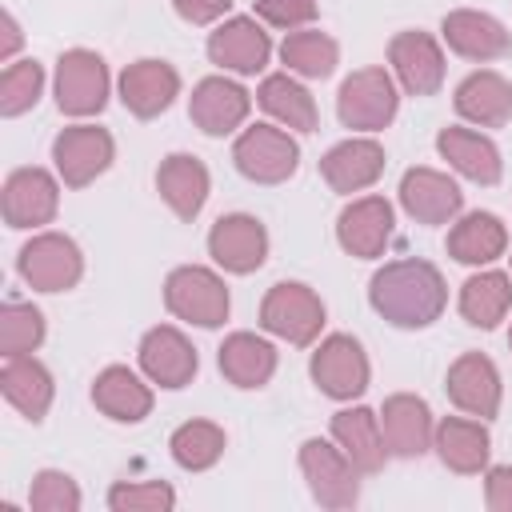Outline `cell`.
<instances>
[{"label": "cell", "mask_w": 512, "mask_h": 512, "mask_svg": "<svg viewBox=\"0 0 512 512\" xmlns=\"http://www.w3.org/2000/svg\"><path fill=\"white\" fill-rule=\"evenodd\" d=\"M368 300L396 328H428L448 304V284L428 260H392L368 280Z\"/></svg>", "instance_id": "cell-1"}, {"label": "cell", "mask_w": 512, "mask_h": 512, "mask_svg": "<svg viewBox=\"0 0 512 512\" xmlns=\"http://www.w3.org/2000/svg\"><path fill=\"white\" fill-rule=\"evenodd\" d=\"M164 304L176 320H188L200 328H220L228 320V308H232L224 280L204 264L172 268L164 280Z\"/></svg>", "instance_id": "cell-2"}, {"label": "cell", "mask_w": 512, "mask_h": 512, "mask_svg": "<svg viewBox=\"0 0 512 512\" xmlns=\"http://www.w3.org/2000/svg\"><path fill=\"white\" fill-rule=\"evenodd\" d=\"M396 108H400V92H396L392 72H384V68H356L336 92V116L352 132L388 128Z\"/></svg>", "instance_id": "cell-3"}, {"label": "cell", "mask_w": 512, "mask_h": 512, "mask_svg": "<svg viewBox=\"0 0 512 512\" xmlns=\"http://www.w3.org/2000/svg\"><path fill=\"white\" fill-rule=\"evenodd\" d=\"M260 328L304 348L324 328V300L300 280H280L268 288V296L260 304Z\"/></svg>", "instance_id": "cell-4"}, {"label": "cell", "mask_w": 512, "mask_h": 512, "mask_svg": "<svg viewBox=\"0 0 512 512\" xmlns=\"http://www.w3.org/2000/svg\"><path fill=\"white\" fill-rule=\"evenodd\" d=\"M300 472L308 480V492L324 508H352L360 500V468L348 460V452L332 440H304L300 444Z\"/></svg>", "instance_id": "cell-5"}, {"label": "cell", "mask_w": 512, "mask_h": 512, "mask_svg": "<svg viewBox=\"0 0 512 512\" xmlns=\"http://www.w3.org/2000/svg\"><path fill=\"white\" fill-rule=\"evenodd\" d=\"M52 88H56V108H60L64 116H76V120L96 116V112H104L108 88H112L108 64H104L96 52H88V48H68V52L56 60V80H52Z\"/></svg>", "instance_id": "cell-6"}, {"label": "cell", "mask_w": 512, "mask_h": 512, "mask_svg": "<svg viewBox=\"0 0 512 512\" xmlns=\"http://www.w3.org/2000/svg\"><path fill=\"white\" fill-rule=\"evenodd\" d=\"M232 160L252 184H284L300 168V144L276 124H252L236 136Z\"/></svg>", "instance_id": "cell-7"}, {"label": "cell", "mask_w": 512, "mask_h": 512, "mask_svg": "<svg viewBox=\"0 0 512 512\" xmlns=\"http://www.w3.org/2000/svg\"><path fill=\"white\" fill-rule=\"evenodd\" d=\"M308 372H312V384H316L324 396H332V400H356V396H364L368 376H372L360 340L348 336V332L324 336V340L316 344L312 360H308Z\"/></svg>", "instance_id": "cell-8"}, {"label": "cell", "mask_w": 512, "mask_h": 512, "mask_svg": "<svg viewBox=\"0 0 512 512\" xmlns=\"http://www.w3.org/2000/svg\"><path fill=\"white\" fill-rule=\"evenodd\" d=\"M16 268H20V276L36 292H68L84 276V256H80V248H76L72 236H64V232H40V236H32L20 248Z\"/></svg>", "instance_id": "cell-9"}, {"label": "cell", "mask_w": 512, "mask_h": 512, "mask_svg": "<svg viewBox=\"0 0 512 512\" xmlns=\"http://www.w3.org/2000/svg\"><path fill=\"white\" fill-rule=\"evenodd\" d=\"M112 156H116V140L108 128L96 124H72L52 140V164L68 188H84L96 176H104Z\"/></svg>", "instance_id": "cell-10"}, {"label": "cell", "mask_w": 512, "mask_h": 512, "mask_svg": "<svg viewBox=\"0 0 512 512\" xmlns=\"http://www.w3.org/2000/svg\"><path fill=\"white\" fill-rule=\"evenodd\" d=\"M60 208V184L44 168H16L4 180L0 192V212L8 228H40L56 216Z\"/></svg>", "instance_id": "cell-11"}, {"label": "cell", "mask_w": 512, "mask_h": 512, "mask_svg": "<svg viewBox=\"0 0 512 512\" xmlns=\"http://www.w3.org/2000/svg\"><path fill=\"white\" fill-rule=\"evenodd\" d=\"M208 256L224 268V272H236V276H248L256 272L264 260H268V232L256 216L248 212H228L212 224L208 232Z\"/></svg>", "instance_id": "cell-12"}, {"label": "cell", "mask_w": 512, "mask_h": 512, "mask_svg": "<svg viewBox=\"0 0 512 512\" xmlns=\"http://www.w3.org/2000/svg\"><path fill=\"white\" fill-rule=\"evenodd\" d=\"M388 64L408 96H432L444 84V52L428 32H396L388 40Z\"/></svg>", "instance_id": "cell-13"}, {"label": "cell", "mask_w": 512, "mask_h": 512, "mask_svg": "<svg viewBox=\"0 0 512 512\" xmlns=\"http://www.w3.org/2000/svg\"><path fill=\"white\" fill-rule=\"evenodd\" d=\"M444 392L448 400L468 412V416H480V420H492L500 412V396H504V384H500V372L488 356L480 352H464L452 360L448 376H444Z\"/></svg>", "instance_id": "cell-14"}, {"label": "cell", "mask_w": 512, "mask_h": 512, "mask_svg": "<svg viewBox=\"0 0 512 512\" xmlns=\"http://www.w3.org/2000/svg\"><path fill=\"white\" fill-rule=\"evenodd\" d=\"M272 40L252 16H232L208 36V60L236 76H256L268 68Z\"/></svg>", "instance_id": "cell-15"}, {"label": "cell", "mask_w": 512, "mask_h": 512, "mask_svg": "<svg viewBox=\"0 0 512 512\" xmlns=\"http://www.w3.org/2000/svg\"><path fill=\"white\" fill-rule=\"evenodd\" d=\"M140 368H144V376H148L152 384H160V388H184V384H192L200 360H196L192 340H188L180 328L156 324V328H148L144 340H140Z\"/></svg>", "instance_id": "cell-16"}, {"label": "cell", "mask_w": 512, "mask_h": 512, "mask_svg": "<svg viewBox=\"0 0 512 512\" xmlns=\"http://www.w3.org/2000/svg\"><path fill=\"white\" fill-rule=\"evenodd\" d=\"M248 108H252V96L244 92V84L228 80V76H204L196 88H192V100H188V116L200 132L208 136H228L236 132L244 120H248Z\"/></svg>", "instance_id": "cell-17"}, {"label": "cell", "mask_w": 512, "mask_h": 512, "mask_svg": "<svg viewBox=\"0 0 512 512\" xmlns=\"http://www.w3.org/2000/svg\"><path fill=\"white\" fill-rule=\"evenodd\" d=\"M392 204L384 196H360L336 216V240L356 260H376L392 240Z\"/></svg>", "instance_id": "cell-18"}, {"label": "cell", "mask_w": 512, "mask_h": 512, "mask_svg": "<svg viewBox=\"0 0 512 512\" xmlns=\"http://www.w3.org/2000/svg\"><path fill=\"white\" fill-rule=\"evenodd\" d=\"M400 208L416 224H448L464 208V192L436 168H408L400 180Z\"/></svg>", "instance_id": "cell-19"}, {"label": "cell", "mask_w": 512, "mask_h": 512, "mask_svg": "<svg viewBox=\"0 0 512 512\" xmlns=\"http://www.w3.org/2000/svg\"><path fill=\"white\" fill-rule=\"evenodd\" d=\"M180 96V72L168 60H136L120 72V100L132 116L152 120L160 112L172 108V100Z\"/></svg>", "instance_id": "cell-20"}, {"label": "cell", "mask_w": 512, "mask_h": 512, "mask_svg": "<svg viewBox=\"0 0 512 512\" xmlns=\"http://www.w3.org/2000/svg\"><path fill=\"white\" fill-rule=\"evenodd\" d=\"M384 172V148L372 140V136H352V140H340L336 148H328L320 156V176L328 180L332 192H364L380 180Z\"/></svg>", "instance_id": "cell-21"}, {"label": "cell", "mask_w": 512, "mask_h": 512, "mask_svg": "<svg viewBox=\"0 0 512 512\" xmlns=\"http://www.w3.org/2000/svg\"><path fill=\"white\" fill-rule=\"evenodd\" d=\"M380 428H384V444L392 456H424L432 448V436H436V420L428 412V404L412 392H396L384 400L380 408Z\"/></svg>", "instance_id": "cell-22"}, {"label": "cell", "mask_w": 512, "mask_h": 512, "mask_svg": "<svg viewBox=\"0 0 512 512\" xmlns=\"http://www.w3.org/2000/svg\"><path fill=\"white\" fill-rule=\"evenodd\" d=\"M440 36L444 44L464 56V60H496L512 48V32L488 16V12H476V8H456L440 20Z\"/></svg>", "instance_id": "cell-23"}, {"label": "cell", "mask_w": 512, "mask_h": 512, "mask_svg": "<svg viewBox=\"0 0 512 512\" xmlns=\"http://www.w3.org/2000/svg\"><path fill=\"white\" fill-rule=\"evenodd\" d=\"M208 184H212V176H208L204 160H196L188 152H172L156 168V192L180 220H196L200 216V208L208 200Z\"/></svg>", "instance_id": "cell-24"}, {"label": "cell", "mask_w": 512, "mask_h": 512, "mask_svg": "<svg viewBox=\"0 0 512 512\" xmlns=\"http://www.w3.org/2000/svg\"><path fill=\"white\" fill-rule=\"evenodd\" d=\"M0 392L4 400L32 424H40L52 408V396H56V384H52V372L28 352V356H8L4 368H0Z\"/></svg>", "instance_id": "cell-25"}, {"label": "cell", "mask_w": 512, "mask_h": 512, "mask_svg": "<svg viewBox=\"0 0 512 512\" xmlns=\"http://www.w3.org/2000/svg\"><path fill=\"white\" fill-rule=\"evenodd\" d=\"M332 440L348 452V460L364 472V476H376L388 460V444H384V428H380V416L364 404H352V408H340L332 416Z\"/></svg>", "instance_id": "cell-26"}, {"label": "cell", "mask_w": 512, "mask_h": 512, "mask_svg": "<svg viewBox=\"0 0 512 512\" xmlns=\"http://www.w3.org/2000/svg\"><path fill=\"white\" fill-rule=\"evenodd\" d=\"M456 112L468 120V124H480V128H504L512 120V84L492 72V68H480L472 76H464L456 84V96H452Z\"/></svg>", "instance_id": "cell-27"}, {"label": "cell", "mask_w": 512, "mask_h": 512, "mask_svg": "<svg viewBox=\"0 0 512 512\" xmlns=\"http://www.w3.org/2000/svg\"><path fill=\"white\" fill-rule=\"evenodd\" d=\"M92 404L116 424H140L152 412V388L124 364H108L92 380Z\"/></svg>", "instance_id": "cell-28"}, {"label": "cell", "mask_w": 512, "mask_h": 512, "mask_svg": "<svg viewBox=\"0 0 512 512\" xmlns=\"http://www.w3.org/2000/svg\"><path fill=\"white\" fill-rule=\"evenodd\" d=\"M432 448L440 456L444 468L460 472V476H476L480 468H488V452H492V436L480 420H464V416H444L436 424Z\"/></svg>", "instance_id": "cell-29"}, {"label": "cell", "mask_w": 512, "mask_h": 512, "mask_svg": "<svg viewBox=\"0 0 512 512\" xmlns=\"http://www.w3.org/2000/svg\"><path fill=\"white\" fill-rule=\"evenodd\" d=\"M436 152H440L460 176H468V180H476V184H496L500 172H504L500 148H496L488 136L472 132V128H440Z\"/></svg>", "instance_id": "cell-30"}, {"label": "cell", "mask_w": 512, "mask_h": 512, "mask_svg": "<svg viewBox=\"0 0 512 512\" xmlns=\"http://www.w3.org/2000/svg\"><path fill=\"white\" fill-rule=\"evenodd\" d=\"M504 252H508V228L492 212H468L448 232V256L460 260V264L484 268V264L500 260Z\"/></svg>", "instance_id": "cell-31"}, {"label": "cell", "mask_w": 512, "mask_h": 512, "mask_svg": "<svg viewBox=\"0 0 512 512\" xmlns=\"http://www.w3.org/2000/svg\"><path fill=\"white\" fill-rule=\"evenodd\" d=\"M220 372L236 388H264L276 372V348L256 332H232L216 356Z\"/></svg>", "instance_id": "cell-32"}, {"label": "cell", "mask_w": 512, "mask_h": 512, "mask_svg": "<svg viewBox=\"0 0 512 512\" xmlns=\"http://www.w3.org/2000/svg\"><path fill=\"white\" fill-rule=\"evenodd\" d=\"M256 100H260V108H264L280 128L316 132V124H320V112H316L312 92H308L292 72H272V76H264Z\"/></svg>", "instance_id": "cell-33"}, {"label": "cell", "mask_w": 512, "mask_h": 512, "mask_svg": "<svg viewBox=\"0 0 512 512\" xmlns=\"http://www.w3.org/2000/svg\"><path fill=\"white\" fill-rule=\"evenodd\" d=\"M512 308V276L504 272H476L460 284V316L472 328H496Z\"/></svg>", "instance_id": "cell-34"}, {"label": "cell", "mask_w": 512, "mask_h": 512, "mask_svg": "<svg viewBox=\"0 0 512 512\" xmlns=\"http://www.w3.org/2000/svg\"><path fill=\"white\" fill-rule=\"evenodd\" d=\"M280 60L288 64V72H296L304 80H324L340 64V44L328 32H320V28H300V32L284 36Z\"/></svg>", "instance_id": "cell-35"}, {"label": "cell", "mask_w": 512, "mask_h": 512, "mask_svg": "<svg viewBox=\"0 0 512 512\" xmlns=\"http://www.w3.org/2000/svg\"><path fill=\"white\" fill-rule=\"evenodd\" d=\"M224 428L212 424V420H188L172 432L168 440V452L172 460L184 468V472H208L220 456H224Z\"/></svg>", "instance_id": "cell-36"}, {"label": "cell", "mask_w": 512, "mask_h": 512, "mask_svg": "<svg viewBox=\"0 0 512 512\" xmlns=\"http://www.w3.org/2000/svg\"><path fill=\"white\" fill-rule=\"evenodd\" d=\"M44 344V312L24 304V300H8L0 308V352L8 356H28Z\"/></svg>", "instance_id": "cell-37"}, {"label": "cell", "mask_w": 512, "mask_h": 512, "mask_svg": "<svg viewBox=\"0 0 512 512\" xmlns=\"http://www.w3.org/2000/svg\"><path fill=\"white\" fill-rule=\"evenodd\" d=\"M44 92V68L36 60H12L0 76V116H24Z\"/></svg>", "instance_id": "cell-38"}, {"label": "cell", "mask_w": 512, "mask_h": 512, "mask_svg": "<svg viewBox=\"0 0 512 512\" xmlns=\"http://www.w3.org/2000/svg\"><path fill=\"white\" fill-rule=\"evenodd\" d=\"M176 504L172 484L164 480H120L108 488V508L112 512H168Z\"/></svg>", "instance_id": "cell-39"}, {"label": "cell", "mask_w": 512, "mask_h": 512, "mask_svg": "<svg viewBox=\"0 0 512 512\" xmlns=\"http://www.w3.org/2000/svg\"><path fill=\"white\" fill-rule=\"evenodd\" d=\"M28 508L32 512H76L80 508V488L68 472L60 468H44L32 476V492H28Z\"/></svg>", "instance_id": "cell-40"}, {"label": "cell", "mask_w": 512, "mask_h": 512, "mask_svg": "<svg viewBox=\"0 0 512 512\" xmlns=\"http://www.w3.org/2000/svg\"><path fill=\"white\" fill-rule=\"evenodd\" d=\"M256 4V16L272 28H304L320 16V0H252Z\"/></svg>", "instance_id": "cell-41"}, {"label": "cell", "mask_w": 512, "mask_h": 512, "mask_svg": "<svg viewBox=\"0 0 512 512\" xmlns=\"http://www.w3.org/2000/svg\"><path fill=\"white\" fill-rule=\"evenodd\" d=\"M484 504L492 512H512V464H496L484 472Z\"/></svg>", "instance_id": "cell-42"}, {"label": "cell", "mask_w": 512, "mask_h": 512, "mask_svg": "<svg viewBox=\"0 0 512 512\" xmlns=\"http://www.w3.org/2000/svg\"><path fill=\"white\" fill-rule=\"evenodd\" d=\"M172 8L188 24H212L232 8V0H172Z\"/></svg>", "instance_id": "cell-43"}, {"label": "cell", "mask_w": 512, "mask_h": 512, "mask_svg": "<svg viewBox=\"0 0 512 512\" xmlns=\"http://www.w3.org/2000/svg\"><path fill=\"white\" fill-rule=\"evenodd\" d=\"M0 28H4L0 60H4V64H12V60H16V48H20V40H24V36H20V24H16V16H12V12H4V16H0Z\"/></svg>", "instance_id": "cell-44"}, {"label": "cell", "mask_w": 512, "mask_h": 512, "mask_svg": "<svg viewBox=\"0 0 512 512\" xmlns=\"http://www.w3.org/2000/svg\"><path fill=\"white\" fill-rule=\"evenodd\" d=\"M508 348H512V328H508Z\"/></svg>", "instance_id": "cell-45"}]
</instances>
